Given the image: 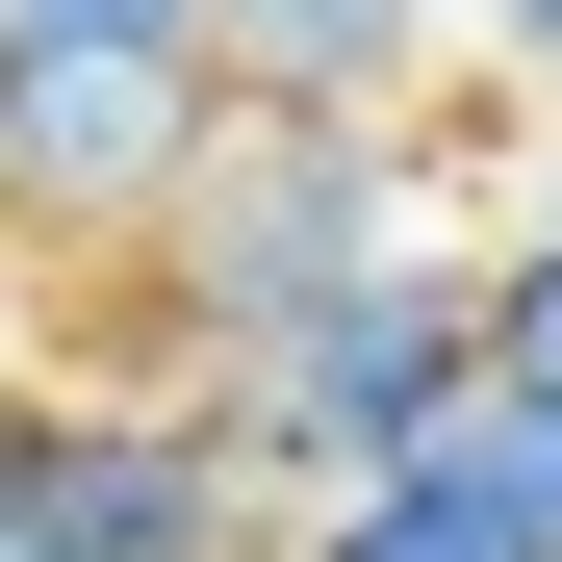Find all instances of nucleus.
<instances>
[{
    "label": "nucleus",
    "mask_w": 562,
    "mask_h": 562,
    "mask_svg": "<svg viewBox=\"0 0 562 562\" xmlns=\"http://www.w3.org/2000/svg\"><path fill=\"white\" fill-rule=\"evenodd\" d=\"M205 154H231L205 26H0V231H26V281H128Z\"/></svg>",
    "instance_id": "f03ea898"
},
{
    "label": "nucleus",
    "mask_w": 562,
    "mask_h": 562,
    "mask_svg": "<svg viewBox=\"0 0 562 562\" xmlns=\"http://www.w3.org/2000/svg\"><path fill=\"white\" fill-rule=\"evenodd\" d=\"M256 562H512L460 486H358V512H307V537H256Z\"/></svg>",
    "instance_id": "39448f33"
},
{
    "label": "nucleus",
    "mask_w": 562,
    "mask_h": 562,
    "mask_svg": "<svg viewBox=\"0 0 562 562\" xmlns=\"http://www.w3.org/2000/svg\"><path fill=\"white\" fill-rule=\"evenodd\" d=\"M205 52H231V103H307V128H409L435 77H460L435 0H231Z\"/></svg>",
    "instance_id": "20e7f679"
},
{
    "label": "nucleus",
    "mask_w": 562,
    "mask_h": 562,
    "mask_svg": "<svg viewBox=\"0 0 562 562\" xmlns=\"http://www.w3.org/2000/svg\"><path fill=\"white\" fill-rule=\"evenodd\" d=\"M435 26H460V77H486V103H512V128L562 103V0H435Z\"/></svg>",
    "instance_id": "0eeeda50"
},
{
    "label": "nucleus",
    "mask_w": 562,
    "mask_h": 562,
    "mask_svg": "<svg viewBox=\"0 0 562 562\" xmlns=\"http://www.w3.org/2000/svg\"><path fill=\"white\" fill-rule=\"evenodd\" d=\"M0 562H256V486L179 384H0Z\"/></svg>",
    "instance_id": "7ed1b4c3"
},
{
    "label": "nucleus",
    "mask_w": 562,
    "mask_h": 562,
    "mask_svg": "<svg viewBox=\"0 0 562 562\" xmlns=\"http://www.w3.org/2000/svg\"><path fill=\"white\" fill-rule=\"evenodd\" d=\"M512 231H562V103H537V154H512Z\"/></svg>",
    "instance_id": "1a4fd4ad"
},
{
    "label": "nucleus",
    "mask_w": 562,
    "mask_h": 562,
    "mask_svg": "<svg viewBox=\"0 0 562 562\" xmlns=\"http://www.w3.org/2000/svg\"><path fill=\"white\" fill-rule=\"evenodd\" d=\"M460 409H486V256H409V281H358V307L256 333L231 384H205V435H231L256 537H307V512H358V486H409Z\"/></svg>",
    "instance_id": "f257e3e1"
},
{
    "label": "nucleus",
    "mask_w": 562,
    "mask_h": 562,
    "mask_svg": "<svg viewBox=\"0 0 562 562\" xmlns=\"http://www.w3.org/2000/svg\"><path fill=\"white\" fill-rule=\"evenodd\" d=\"M0 384H26V231H0Z\"/></svg>",
    "instance_id": "9d476101"
},
{
    "label": "nucleus",
    "mask_w": 562,
    "mask_h": 562,
    "mask_svg": "<svg viewBox=\"0 0 562 562\" xmlns=\"http://www.w3.org/2000/svg\"><path fill=\"white\" fill-rule=\"evenodd\" d=\"M0 26H231V0H0Z\"/></svg>",
    "instance_id": "6e6552de"
},
{
    "label": "nucleus",
    "mask_w": 562,
    "mask_h": 562,
    "mask_svg": "<svg viewBox=\"0 0 562 562\" xmlns=\"http://www.w3.org/2000/svg\"><path fill=\"white\" fill-rule=\"evenodd\" d=\"M486 384L562 409V231H486Z\"/></svg>",
    "instance_id": "423d86ee"
}]
</instances>
